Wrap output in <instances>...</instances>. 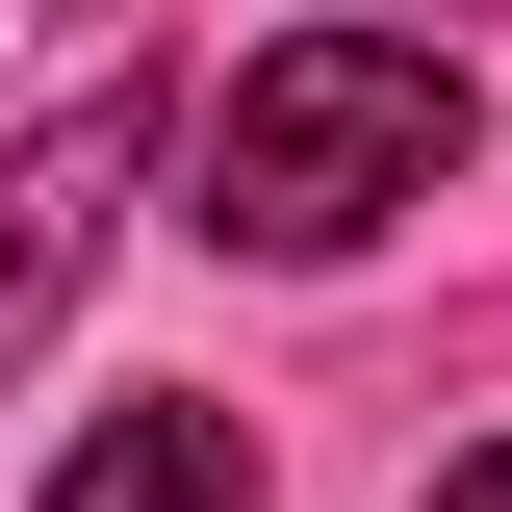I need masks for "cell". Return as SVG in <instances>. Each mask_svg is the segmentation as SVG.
<instances>
[{"label": "cell", "instance_id": "cell-1", "mask_svg": "<svg viewBox=\"0 0 512 512\" xmlns=\"http://www.w3.org/2000/svg\"><path fill=\"white\" fill-rule=\"evenodd\" d=\"M461 154H487V77L410 52V26H282V52H231V103H205V231L231 256H359L384 205H436Z\"/></svg>", "mask_w": 512, "mask_h": 512}, {"label": "cell", "instance_id": "cell-2", "mask_svg": "<svg viewBox=\"0 0 512 512\" xmlns=\"http://www.w3.org/2000/svg\"><path fill=\"white\" fill-rule=\"evenodd\" d=\"M128 154H154V77H103V103H52L26 154H0V359L77 308V256H103V205H128Z\"/></svg>", "mask_w": 512, "mask_h": 512}, {"label": "cell", "instance_id": "cell-3", "mask_svg": "<svg viewBox=\"0 0 512 512\" xmlns=\"http://www.w3.org/2000/svg\"><path fill=\"white\" fill-rule=\"evenodd\" d=\"M52 512H256V436H231V410H180V384H154V410H103V436L52 461Z\"/></svg>", "mask_w": 512, "mask_h": 512}, {"label": "cell", "instance_id": "cell-4", "mask_svg": "<svg viewBox=\"0 0 512 512\" xmlns=\"http://www.w3.org/2000/svg\"><path fill=\"white\" fill-rule=\"evenodd\" d=\"M436 512H512V436H487V461H461V487H436Z\"/></svg>", "mask_w": 512, "mask_h": 512}]
</instances>
